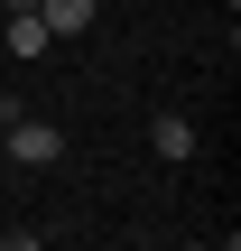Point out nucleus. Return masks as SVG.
<instances>
[{"instance_id":"obj_1","label":"nucleus","mask_w":241,"mask_h":251,"mask_svg":"<svg viewBox=\"0 0 241 251\" xmlns=\"http://www.w3.org/2000/svg\"><path fill=\"white\" fill-rule=\"evenodd\" d=\"M0 158H19V168H56V158H65V140H56V121L9 112V121H0Z\"/></svg>"},{"instance_id":"obj_2","label":"nucleus","mask_w":241,"mask_h":251,"mask_svg":"<svg viewBox=\"0 0 241 251\" xmlns=\"http://www.w3.org/2000/svg\"><path fill=\"white\" fill-rule=\"evenodd\" d=\"M0 19H9V28H0V37H9V56H46V47H56L37 9H0Z\"/></svg>"},{"instance_id":"obj_3","label":"nucleus","mask_w":241,"mask_h":251,"mask_svg":"<svg viewBox=\"0 0 241 251\" xmlns=\"http://www.w3.org/2000/svg\"><path fill=\"white\" fill-rule=\"evenodd\" d=\"M149 149H158V158H195V121H186V112H158V121H149Z\"/></svg>"},{"instance_id":"obj_4","label":"nucleus","mask_w":241,"mask_h":251,"mask_svg":"<svg viewBox=\"0 0 241 251\" xmlns=\"http://www.w3.org/2000/svg\"><path fill=\"white\" fill-rule=\"evenodd\" d=\"M37 19H46V37H84L93 28V0H37Z\"/></svg>"},{"instance_id":"obj_5","label":"nucleus","mask_w":241,"mask_h":251,"mask_svg":"<svg viewBox=\"0 0 241 251\" xmlns=\"http://www.w3.org/2000/svg\"><path fill=\"white\" fill-rule=\"evenodd\" d=\"M0 251H46V242H37V233H9V242H0Z\"/></svg>"}]
</instances>
